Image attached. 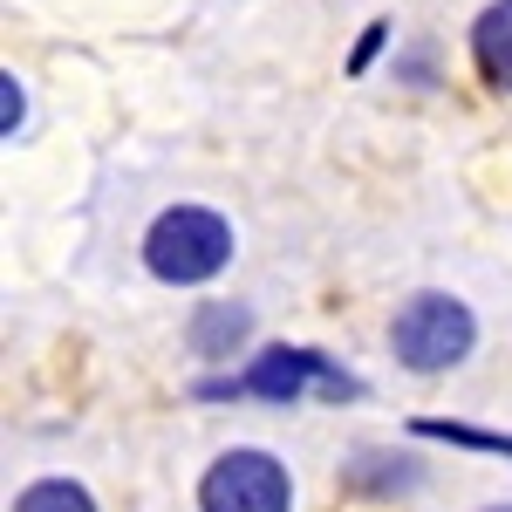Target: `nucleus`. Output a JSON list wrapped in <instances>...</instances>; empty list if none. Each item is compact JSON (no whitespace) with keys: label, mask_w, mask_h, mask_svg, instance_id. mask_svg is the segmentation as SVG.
<instances>
[{"label":"nucleus","mask_w":512,"mask_h":512,"mask_svg":"<svg viewBox=\"0 0 512 512\" xmlns=\"http://www.w3.org/2000/svg\"><path fill=\"white\" fill-rule=\"evenodd\" d=\"M144 267L164 287H205L233 267V226L212 205H164L144 233Z\"/></svg>","instance_id":"nucleus-1"},{"label":"nucleus","mask_w":512,"mask_h":512,"mask_svg":"<svg viewBox=\"0 0 512 512\" xmlns=\"http://www.w3.org/2000/svg\"><path fill=\"white\" fill-rule=\"evenodd\" d=\"M198 512H294V472L274 451H219L198 478Z\"/></svg>","instance_id":"nucleus-3"},{"label":"nucleus","mask_w":512,"mask_h":512,"mask_svg":"<svg viewBox=\"0 0 512 512\" xmlns=\"http://www.w3.org/2000/svg\"><path fill=\"white\" fill-rule=\"evenodd\" d=\"M239 383H246V396H260V403H301L308 390L335 396V403L362 396V383H355L349 369H335V362L315 355V349H287V342L260 349V355H253V369H246Z\"/></svg>","instance_id":"nucleus-4"},{"label":"nucleus","mask_w":512,"mask_h":512,"mask_svg":"<svg viewBox=\"0 0 512 512\" xmlns=\"http://www.w3.org/2000/svg\"><path fill=\"white\" fill-rule=\"evenodd\" d=\"M410 431L444 437V444H465V451H485V458H512V431H472V424H444V417H417Z\"/></svg>","instance_id":"nucleus-9"},{"label":"nucleus","mask_w":512,"mask_h":512,"mask_svg":"<svg viewBox=\"0 0 512 512\" xmlns=\"http://www.w3.org/2000/svg\"><path fill=\"white\" fill-rule=\"evenodd\" d=\"M28 123V89H21V76H0V130L14 137Z\"/></svg>","instance_id":"nucleus-10"},{"label":"nucleus","mask_w":512,"mask_h":512,"mask_svg":"<svg viewBox=\"0 0 512 512\" xmlns=\"http://www.w3.org/2000/svg\"><path fill=\"white\" fill-rule=\"evenodd\" d=\"M472 349H478V315L458 294L424 287V294H410L390 315V355L410 376H444V369H458Z\"/></svg>","instance_id":"nucleus-2"},{"label":"nucleus","mask_w":512,"mask_h":512,"mask_svg":"<svg viewBox=\"0 0 512 512\" xmlns=\"http://www.w3.org/2000/svg\"><path fill=\"white\" fill-rule=\"evenodd\" d=\"M14 512H96V499H89V485H76V478H35L14 499Z\"/></svg>","instance_id":"nucleus-8"},{"label":"nucleus","mask_w":512,"mask_h":512,"mask_svg":"<svg viewBox=\"0 0 512 512\" xmlns=\"http://www.w3.org/2000/svg\"><path fill=\"white\" fill-rule=\"evenodd\" d=\"M342 485L355 499H396V492H417L424 485V465L410 451H383V444H362L349 465H342Z\"/></svg>","instance_id":"nucleus-6"},{"label":"nucleus","mask_w":512,"mask_h":512,"mask_svg":"<svg viewBox=\"0 0 512 512\" xmlns=\"http://www.w3.org/2000/svg\"><path fill=\"white\" fill-rule=\"evenodd\" d=\"M383 41H390V21H369L362 41H355V55H349V76H369V62L383 55Z\"/></svg>","instance_id":"nucleus-11"},{"label":"nucleus","mask_w":512,"mask_h":512,"mask_svg":"<svg viewBox=\"0 0 512 512\" xmlns=\"http://www.w3.org/2000/svg\"><path fill=\"white\" fill-rule=\"evenodd\" d=\"M485 512H512V506H485Z\"/></svg>","instance_id":"nucleus-12"},{"label":"nucleus","mask_w":512,"mask_h":512,"mask_svg":"<svg viewBox=\"0 0 512 512\" xmlns=\"http://www.w3.org/2000/svg\"><path fill=\"white\" fill-rule=\"evenodd\" d=\"M253 335V308L246 301H198L192 321H185V342H192L198 362H233Z\"/></svg>","instance_id":"nucleus-5"},{"label":"nucleus","mask_w":512,"mask_h":512,"mask_svg":"<svg viewBox=\"0 0 512 512\" xmlns=\"http://www.w3.org/2000/svg\"><path fill=\"white\" fill-rule=\"evenodd\" d=\"M472 62L499 96H512V0H492L472 21Z\"/></svg>","instance_id":"nucleus-7"}]
</instances>
